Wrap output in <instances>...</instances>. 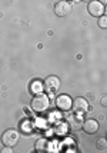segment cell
<instances>
[{
    "instance_id": "cell-1",
    "label": "cell",
    "mask_w": 107,
    "mask_h": 153,
    "mask_svg": "<svg viewBox=\"0 0 107 153\" xmlns=\"http://www.w3.org/2000/svg\"><path fill=\"white\" fill-rule=\"evenodd\" d=\"M49 107H50V100L46 94L37 93L32 100V109L36 113H44L49 110Z\"/></svg>"
},
{
    "instance_id": "cell-2",
    "label": "cell",
    "mask_w": 107,
    "mask_h": 153,
    "mask_svg": "<svg viewBox=\"0 0 107 153\" xmlns=\"http://www.w3.org/2000/svg\"><path fill=\"white\" fill-rule=\"evenodd\" d=\"M20 140V133L14 129H7L4 130V133L1 134V143L6 147H13L19 143Z\"/></svg>"
},
{
    "instance_id": "cell-3",
    "label": "cell",
    "mask_w": 107,
    "mask_h": 153,
    "mask_svg": "<svg viewBox=\"0 0 107 153\" xmlns=\"http://www.w3.org/2000/svg\"><path fill=\"white\" fill-rule=\"evenodd\" d=\"M66 123L69 129L79 130V129H81V125H83V116H81V113H77V112L69 113L66 114Z\"/></svg>"
},
{
    "instance_id": "cell-4",
    "label": "cell",
    "mask_w": 107,
    "mask_h": 153,
    "mask_svg": "<svg viewBox=\"0 0 107 153\" xmlns=\"http://www.w3.org/2000/svg\"><path fill=\"white\" fill-rule=\"evenodd\" d=\"M43 87L46 89L49 93H54L60 89V79L57 76H49L46 80H44V85Z\"/></svg>"
},
{
    "instance_id": "cell-5",
    "label": "cell",
    "mask_w": 107,
    "mask_h": 153,
    "mask_svg": "<svg viewBox=\"0 0 107 153\" xmlns=\"http://www.w3.org/2000/svg\"><path fill=\"white\" fill-rule=\"evenodd\" d=\"M54 12L57 16H60V17H64L67 14L72 12V6H70V3L66 1V0H60L59 3H56V6H54Z\"/></svg>"
},
{
    "instance_id": "cell-6",
    "label": "cell",
    "mask_w": 107,
    "mask_h": 153,
    "mask_svg": "<svg viewBox=\"0 0 107 153\" xmlns=\"http://www.w3.org/2000/svg\"><path fill=\"white\" fill-rule=\"evenodd\" d=\"M89 12H90V14L92 16H94V17H100L101 14H104V4L103 3H100V1H90L89 3Z\"/></svg>"
},
{
    "instance_id": "cell-7",
    "label": "cell",
    "mask_w": 107,
    "mask_h": 153,
    "mask_svg": "<svg viewBox=\"0 0 107 153\" xmlns=\"http://www.w3.org/2000/svg\"><path fill=\"white\" fill-rule=\"evenodd\" d=\"M72 107H73L74 112H77V113H86L89 110V102L84 97H77L72 103Z\"/></svg>"
},
{
    "instance_id": "cell-8",
    "label": "cell",
    "mask_w": 107,
    "mask_h": 153,
    "mask_svg": "<svg viewBox=\"0 0 107 153\" xmlns=\"http://www.w3.org/2000/svg\"><path fill=\"white\" fill-rule=\"evenodd\" d=\"M72 103H73V100L70 99L67 94H61L56 100V105H57V107L60 110H70L72 109Z\"/></svg>"
},
{
    "instance_id": "cell-9",
    "label": "cell",
    "mask_w": 107,
    "mask_h": 153,
    "mask_svg": "<svg viewBox=\"0 0 107 153\" xmlns=\"http://www.w3.org/2000/svg\"><path fill=\"white\" fill-rule=\"evenodd\" d=\"M81 127L84 129V132L89 134H93L96 133L97 130H99V122L94 119H87L86 122H83V125H81Z\"/></svg>"
},
{
    "instance_id": "cell-10",
    "label": "cell",
    "mask_w": 107,
    "mask_h": 153,
    "mask_svg": "<svg viewBox=\"0 0 107 153\" xmlns=\"http://www.w3.org/2000/svg\"><path fill=\"white\" fill-rule=\"evenodd\" d=\"M49 147H50V142L47 139H44V137L39 139L34 143V149H36L37 152H49V150H50Z\"/></svg>"
},
{
    "instance_id": "cell-11",
    "label": "cell",
    "mask_w": 107,
    "mask_h": 153,
    "mask_svg": "<svg viewBox=\"0 0 107 153\" xmlns=\"http://www.w3.org/2000/svg\"><path fill=\"white\" fill-rule=\"evenodd\" d=\"M96 146H97V149H100V150H106L107 149V142L104 137H100V139L96 142Z\"/></svg>"
},
{
    "instance_id": "cell-12",
    "label": "cell",
    "mask_w": 107,
    "mask_h": 153,
    "mask_svg": "<svg viewBox=\"0 0 107 153\" xmlns=\"http://www.w3.org/2000/svg\"><path fill=\"white\" fill-rule=\"evenodd\" d=\"M99 26H100L101 29H106L107 27V17L104 14H101L100 17H99Z\"/></svg>"
},
{
    "instance_id": "cell-13",
    "label": "cell",
    "mask_w": 107,
    "mask_h": 153,
    "mask_svg": "<svg viewBox=\"0 0 107 153\" xmlns=\"http://www.w3.org/2000/svg\"><path fill=\"white\" fill-rule=\"evenodd\" d=\"M41 83H39V82H34L33 83V86H32V92L33 93H40L41 92Z\"/></svg>"
},
{
    "instance_id": "cell-14",
    "label": "cell",
    "mask_w": 107,
    "mask_h": 153,
    "mask_svg": "<svg viewBox=\"0 0 107 153\" xmlns=\"http://www.w3.org/2000/svg\"><path fill=\"white\" fill-rule=\"evenodd\" d=\"M1 152H3V153H4V152H7V153H12V152H13V150H12V149H3Z\"/></svg>"
},
{
    "instance_id": "cell-15",
    "label": "cell",
    "mask_w": 107,
    "mask_h": 153,
    "mask_svg": "<svg viewBox=\"0 0 107 153\" xmlns=\"http://www.w3.org/2000/svg\"><path fill=\"white\" fill-rule=\"evenodd\" d=\"M101 105H103V106H106L107 103H106V97H103V99H101Z\"/></svg>"
},
{
    "instance_id": "cell-16",
    "label": "cell",
    "mask_w": 107,
    "mask_h": 153,
    "mask_svg": "<svg viewBox=\"0 0 107 153\" xmlns=\"http://www.w3.org/2000/svg\"><path fill=\"white\" fill-rule=\"evenodd\" d=\"M97 1H100V3H103V4H104V3H107V0H97Z\"/></svg>"
},
{
    "instance_id": "cell-17",
    "label": "cell",
    "mask_w": 107,
    "mask_h": 153,
    "mask_svg": "<svg viewBox=\"0 0 107 153\" xmlns=\"http://www.w3.org/2000/svg\"><path fill=\"white\" fill-rule=\"evenodd\" d=\"M84 1H90V0H84Z\"/></svg>"
}]
</instances>
